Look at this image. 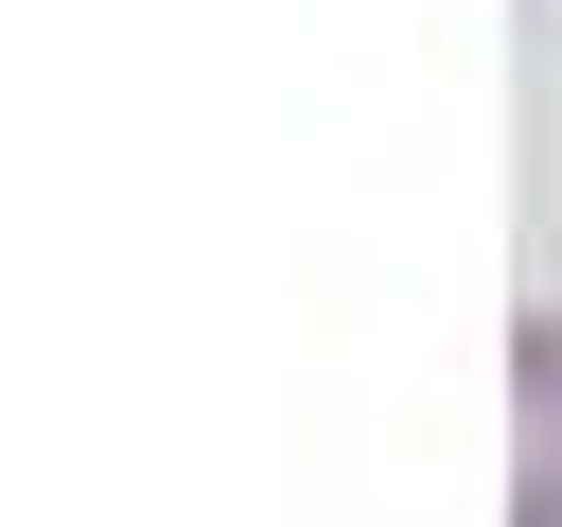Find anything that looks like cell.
I'll list each match as a JSON object with an SVG mask.
<instances>
[{"instance_id": "cell-1", "label": "cell", "mask_w": 562, "mask_h": 527, "mask_svg": "<svg viewBox=\"0 0 562 527\" xmlns=\"http://www.w3.org/2000/svg\"><path fill=\"white\" fill-rule=\"evenodd\" d=\"M509 527H562V299L509 316Z\"/></svg>"}]
</instances>
